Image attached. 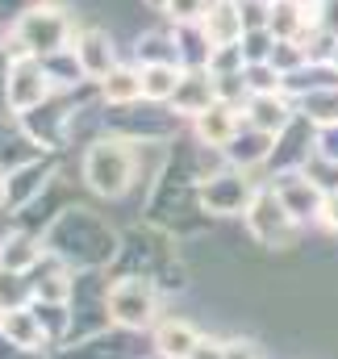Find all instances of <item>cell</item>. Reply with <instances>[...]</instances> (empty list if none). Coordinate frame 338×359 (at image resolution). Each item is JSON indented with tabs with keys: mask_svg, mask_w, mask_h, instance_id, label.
<instances>
[{
	"mask_svg": "<svg viewBox=\"0 0 338 359\" xmlns=\"http://www.w3.org/2000/svg\"><path fill=\"white\" fill-rule=\"evenodd\" d=\"M196 343H201V334H196L188 322H163V326L155 330V347H159L163 359H192Z\"/></svg>",
	"mask_w": 338,
	"mask_h": 359,
	"instance_id": "obj_13",
	"label": "cell"
},
{
	"mask_svg": "<svg viewBox=\"0 0 338 359\" xmlns=\"http://www.w3.org/2000/svg\"><path fill=\"white\" fill-rule=\"evenodd\" d=\"M38 255H42V247L29 238V234H13V238H4L0 243V271H25L38 264Z\"/></svg>",
	"mask_w": 338,
	"mask_h": 359,
	"instance_id": "obj_16",
	"label": "cell"
},
{
	"mask_svg": "<svg viewBox=\"0 0 338 359\" xmlns=\"http://www.w3.org/2000/svg\"><path fill=\"white\" fill-rule=\"evenodd\" d=\"M147 4H151V8H168V0H147Z\"/></svg>",
	"mask_w": 338,
	"mask_h": 359,
	"instance_id": "obj_22",
	"label": "cell"
},
{
	"mask_svg": "<svg viewBox=\"0 0 338 359\" xmlns=\"http://www.w3.org/2000/svg\"><path fill=\"white\" fill-rule=\"evenodd\" d=\"M192 359H226V343H217V339H205V334H201V343H196Z\"/></svg>",
	"mask_w": 338,
	"mask_h": 359,
	"instance_id": "obj_19",
	"label": "cell"
},
{
	"mask_svg": "<svg viewBox=\"0 0 338 359\" xmlns=\"http://www.w3.org/2000/svg\"><path fill=\"white\" fill-rule=\"evenodd\" d=\"M0 334H4L13 347H21V351H34V347L46 343L42 318H38L34 309H4V313H0Z\"/></svg>",
	"mask_w": 338,
	"mask_h": 359,
	"instance_id": "obj_10",
	"label": "cell"
},
{
	"mask_svg": "<svg viewBox=\"0 0 338 359\" xmlns=\"http://www.w3.org/2000/svg\"><path fill=\"white\" fill-rule=\"evenodd\" d=\"M226 151H230V155H234L243 168H251V163H263V159L271 155V134H263V130H255V126L247 130V134L238 130V138H234Z\"/></svg>",
	"mask_w": 338,
	"mask_h": 359,
	"instance_id": "obj_17",
	"label": "cell"
},
{
	"mask_svg": "<svg viewBox=\"0 0 338 359\" xmlns=\"http://www.w3.org/2000/svg\"><path fill=\"white\" fill-rule=\"evenodd\" d=\"M17 42L29 55L63 50V42H67V17L59 8H29L21 17V25H17Z\"/></svg>",
	"mask_w": 338,
	"mask_h": 359,
	"instance_id": "obj_3",
	"label": "cell"
},
{
	"mask_svg": "<svg viewBox=\"0 0 338 359\" xmlns=\"http://www.w3.org/2000/svg\"><path fill=\"white\" fill-rule=\"evenodd\" d=\"M84 176L96 192L104 196H121L130 188V176H134V159L121 142H104V147H92L84 163Z\"/></svg>",
	"mask_w": 338,
	"mask_h": 359,
	"instance_id": "obj_2",
	"label": "cell"
},
{
	"mask_svg": "<svg viewBox=\"0 0 338 359\" xmlns=\"http://www.w3.org/2000/svg\"><path fill=\"white\" fill-rule=\"evenodd\" d=\"M238 130H243V121H238L234 104H226V100H217L213 109H205V113L196 117V134H201V142H209V147H230V142L238 138Z\"/></svg>",
	"mask_w": 338,
	"mask_h": 359,
	"instance_id": "obj_9",
	"label": "cell"
},
{
	"mask_svg": "<svg viewBox=\"0 0 338 359\" xmlns=\"http://www.w3.org/2000/svg\"><path fill=\"white\" fill-rule=\"evenodd\" d=\"M276 196H280V205L292 217H318L322 213V201H326L313 180H301V176H284L276 184Z\"/></svg>",
	"mask_w": 338,
	"mask_h": 359,
	"instance_id": "obj_8",
	"label": "cell"
},
{
	"mask_svg": "<svg viewBox=\"0 0 338 359\" xmlns=\"http://www.w3.org/2000/svg\"><path fill=\"white\" fill-rule=\"evenodd\" d=\"M247 121H251L255 130H263V134L284 130V126L292 121L288 100H284V96H276V92H255L251 104H247Z\"/></svg>",
	"mask_w": 338,
	"mask_h": 359,
	"instance_id": "obj_11",
	"label": "cell"
},
{
	"mask_svg": "<svg viewBox=\"0 0 338 359\" xmlns=\"http://www.w3.org/2000/svg\"><path fill=\"white\" fill-rule=\"evenodd\" d=\"M226 359H259V351H255V343L234 339V343H226Z\"/></svg>",
	"mask_w": 338,
	"mask_h": 359,
	"instance_id": "obj_21",
	"label": "cell"
},
{
	"mask_svg": "<svg viewBox=\"0 0 338 359\" xmlns=\"http://www.w3.org/2000/svg\"><path fill=\"white\" fill-rule=\"evenodd\" d=\"M201 38H205L209 46H234V42H243V38H247L243 4H234V0H217V4L205 13V21H201Z\"/></svg>",
	"mask_w": 338,
	"mask_h": 359,
	"instance_id": "obj_5",
	"label": "cell"
},
{
	"mask_svg": "<svg viewBox=\"0 0 338 359\" xmlns=\"http://www.w3.org/2000/svg\"><path fill=\"white\" fill-rule=\"evenodd\" d=\"M72 55H76V67H80L84 76H92V80H104V76L113 72V42H109L104 29H84V34H76Z\"/></svg>",
	"mask_w": 338,
	"mask_h": 359,
	"instance_id": "obj_7",
	"label": "cell"
},
{
	"mask_svg": "<svg viewBox=\"0 0 338 359\" xmlns=\"http://www.w3.org/2000/svg\"><path fill=\"white\" fill-rule=\"evenodd\" d=\"M50 76H46V67L42 63H34V59H17L13 63V72H8V104L21 113V109H29V104H38V100H46V92H50V84H46Z\"/></svg>",
	"mask_w": 338,
	"mask_h": 359,
	"instance_id": "obj_6",
	"label": "cell"
},
{
	"mask_svg": "<svg viewBox=\"0 0 338 359\" xmlns=\"http://www.w3.org/2000/svg\"><path fill=\"white\" fill-rule=\"evenodd\" d=\"M180 80H184V72H180L175 63H147V67H142V96H151V100H171L175 88H180Z\"/></svg>",
	"mask_w": 338,
	"mask_h": 359,
	"instance_id": "obj_15",
	"label": "cell"
},
{
	"mask_svg": "<svg viewBox=\"0 0 338 359\" xmlns=\"http://www.w3.org/2000/svg\"><path fill=\"white\" fill-rule=\"evenodd\" d=\"M104 305H109V318H113L117 326L142 330V326H151V322H155V305H159V301H155V288H151V280L126 276V280H117V284L109 288Z\"/></svg>",
	"mask_w": 338,
	"mask_h": 359,
	"instance_id": "obj_1",
	"label": "cell"
},
{
	"mask_svg": "<svg viewBox=\"0 0 338 359\" xmlns=\"http://www.w3.org/2000/svg\"><path fill=\"white\" fill-rule=\"evenodd\" d=\"M247 226H251L255 238L267 243V247H284L297 234V217L280 205L276 192H263V196H255L251 205H247Z\"/></svg>",
	"mask_w": 338,
	"mask_h": 359,
	"instance_id": "obj_4",
	"label": "cell"
},
{
	"mask_svg": "<svg viewBox=\"0 0 338 359\" xmlns=\"http://www.w3.org/2000/svg\"><path fill=\"white\" fill-rule=\"evenodd\" d=\"M330 230H338V192H326V201H322V213H318Z\"/></svg>",
	"mask_w": 338,
	"mask_h": 359,
	"instance_id": "obj_20",
	"label": "cell"
},
{
	"mask_svg": "<svg viewBox=\"0 0 338 359\" xmlns=\"http://www.w3.org/2000/svg\"><path fill=\"white\" fill-rule=\"evenodd\" d=\"M163 13H168L175 25H201L209 8H205V0H168Z\"/></svg>",
	"mask_w": 338,
	"mask_h": 359,
	"instance_id": "obj_18",
	"label": "cell"
},
{
	"mask_svg": "<svg viewBox=\"0 0 338 359\" xmlns=\"http://www.w3.org/2000/svg\"><path fill=\"white\" fill-rule=\"evenodd\" d=\"M247 201H251V188H247L243 176H213L205 184V205H209L213 213H234V209H243Z\"/></svg>",
	"mask_w": 338,
	"mask_h": 359,
	"instance_id": "obj_12",
	"label": "cell"
},
{
	"mask_svg": "<svg viewBox=\"0 0 338 359\" xmlns=\"http://www.w3.org/2000/svg\"><path fill=\"white\" fill-rule=\"evenodd\" d=\"M334 72H338V42H334Z\"/></svg>",
	"mask_w": 338,
	"mask_h": 359,
	"instance_id": "obj_23",
	"label": "cell"
},
{
	"mask_svg": "<svg viewBox=\"0 0 338 359\" xmlns=\"http://www.w3.org/2000/svg\"><path fill=\"white\" fill-rule=\"evenodd\" d=\"M100 96H104L109 104H130V100H138V96H142V72H134V67H113V72L100 80Z\"/></svg>",
	"mask_w": 338,
	"mask_h": 359,
	"instance_id": "obj_14",
	"label": "cell"
}]
</instances>
